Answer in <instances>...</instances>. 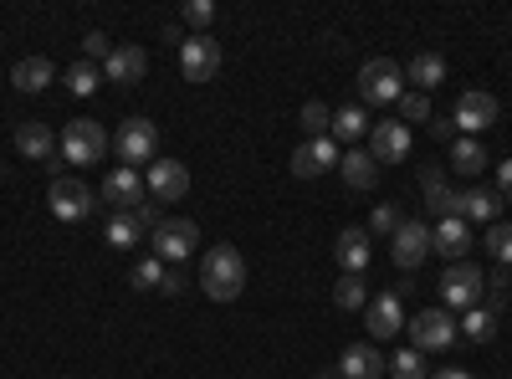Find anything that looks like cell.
<instances>
[{
	"instance_id": "1",
	"label": "cell",
	"mask_w": 512,
	"mask_h": 379,
	"mask_svg": "<svg viewBox=\"0 0 512 379\" xmlns=\"http://www.w3.org/2000/svg\"><path fill=\"white\" fill-rule=\"evenodd\" d=\"M200 287L210 303H236L246 292V257L236 246H210L200 262Z\"/></svg>"
},
{
	"instance_id": "2",
	"label": "cell",
	"mask_w": 512,
	"mask_h": 379,
	"mask_svg": "<svg viewBox=\"0 0 512 379\" xmlns=\"http://www.w3.org/2000/svg\"><path fill=\"white\" fill-rule=\"evenodd\" d=\"M400 82H405V67L390 62V57H369L359 67V103L364 108H379V103H400Z\"/></svg>"
},
{
	"instance_id": "3",
	"label": "cell",
	"mask_w": 512,
	"mask_h": 379,
	"mask_svg": "<svg viewBox=\"0 0 512 379\" xmlns=\"http://www.w3.org/2000/svg\"><path fill=\"white\" fill-rule=\"evenodd\" d=\"M405 328H410V349H420V354L451 349V344L461 339V323H456V313H446V308H420Z\"/></svg>"
},
{
	"instance_id": "4",
	"label": "cell",
	"mask_w": 512,
	"mask_h": 379,
	"mask_svg": "<svg viewBox=\"0 0 512 379\" xmlns=\"http://www.w3.org/2000/svg\"><path fill=\"white\" fill-rule=\"evenodd\" d=\"M154 241V257L169 267V262H185V257H195V246H200V226L195 221H185V216H164V226L149 236Z\"/></svg>"
},
{
	"instance_id": "5",
	"label": "cell",
	"mask_w": 512,
	"mask_h": 379,
	"mask_svg": "<svg viewBox=\"0 0 512 379\" xmlns=\"http://www.w3.org/2000/svg\"><path fill=\"white\" fill-rule=\"evenodd\" d=\"M47 205H52L57 221H88L93 216V185L77 180V175H52Z\"/></svg>"
},
{
	"instance_id": "6",
	"label": "cell",
	"mask_w": 512,
	"mask_h": 379,
	"mask_svg": "<svg viewBox=\"0 0 512 379\" xmlns=\"http://www.w3.org/2000/svg\"><path fill=\"white\" fill-rule=\"evenodd\" d=\"M62 154H67V164H98V159L108 154L103 123H93V118H72L67 129H62Z\"/></svg>"
},
{
	"instance_id": "7",
	"label": "cell",
	"mask_w": 512,
	"mask_h": 379,
	"mask_svg": "<svg viewBox=\"0 0 512 379\" xmlns=\"http://www.w3.org/2000/svg\"><path fill=\"white\" fill-rule=\"evenodd\" d=\"M113 149H118V159L128 164V170H134V164H149L154 149H159V129L149 118H123L118 134H113Z\"/></svg>"
},
{
	"instance_id": "8",
	"label": "cell",
	"mask_w": 512,
	"mask_h": 379,
	"mask_svg": "<svg viewBox=\"0 0 512 379\" xmlns=\"http://www.w3.org/2000/svg\"><path fill=\"white\" fill-rule=\"evenodd\" d=\"M180 72H185V82H210V77L221 72V41L205 36V31L185 36V47H180Z\"/></svg>"
},
{
	"instance_id": "9",
	"label": "cell",
	"mask_w": 512,
	"mask_h": 379,
	"mask_svg": "<svg viewBox=\"0 0 512 379\" xmlns=\"http://www.w3.org/2000/svg\"><path fill=\"white\" fill-rule=\"evenodd\" d=\"M477 298H482V272H477L472 262H451L446 277H441V303H446V313L477 308Z\"/></svg>"
},
{
	"instance_id": "10",
	"label": "cell",
	"mask_w": 512,
	"mask_h": 379,
	"mask_svg": "<svg viewBox=\"0 0 512 379\" xmlns=\"http://www.w3.org/2000/svg\"><path fill=\"white\" fill-rule=\"evenodd\" d=\"M144 185H149V195H154L159 205H175V200L190 195V170H185L180 159H154L149 175H144Z\"/></svg>"
},
{
	"instance_id": "11",
	"label": "cell",
	"mask_w": 512,
	"mask_h": 379,
	"mask_svg": "<svg viewBox=\"0 0 512 379\" xmlns=\"http://www.w3.org/2000/svg\"><path fill=\"white\" fill-rule=\"evenodd\" d=\"M451 123H456V134H466V139L492 129L497 123V98L492 93H461L456 108H451Z\"/></svg>"
},
{
	"instance_id": "12",
	"label": "cell",
	"mask_w": 512,
	"mask_h": 379,
	"mask_svg": "<svg viewBox=\"0 0 512 379\" xmlns=\"http://www.w3.org/2000/svg\"><path fill=\"white\" fill-rule=\"evenodd\" d=\"M328 170H338V144L333 139H303L297 144V154H292V175L297 180H318Z\"/></svg>"
},
{
	"instance_id": "13",
	"label": "cell",
	"mask_w": 512,
	"mask_h": 379,
	"mask_svg": "<svg viewBox=\"0 0 512 379\" xmlns=\"http://www.w3.org/2000/svg\"><path fill=\"white\" fill-rule=\"evenodd\" d=\"M364 323H369V339H374V344L395 339V333L405 328V313H400L395 292H379V298H369V303H364Z\"/></svg>"
},
{
	"instance_id": "14",
	"label": "cell",
	"mask_w": 512,
	"mask_h": 379,
	"mask_svg": "<svg viewBox=\"0 0 512 379\" xmlns=\"http://www.w3.org/2000/svg\"><path fill=\"white\" fill-rule=\"evenodd\" d=\"M144 175L139 170H128V164H118V170H108L103 175V200L113 205V210H134V205H144Z\"/></svg>"
},
{
	"instance_id": "15",
	"label": "cell",
	"mask_w": 512,
	"mask_h": 379,
	"mask_svg": "<svg viewBox=\"0 0 512 379\" xmlns=\"http://www.w3.org/2000/svg\"><path fill=\"white\" fill-rule=\"evenodd\" d=\"M16 149H21V159H31V164H52L57 149H62V139L52 134V123L31 118V123H21V129H16Z\"/></svg>"
},
{
	"instance_id": "16",
	"label": "cell",
	"mask_w": 512,
	"mask_h": 379,
	"mask_svg": "<svg viewBox=\"0 0 512 379\" xmlns=\"http://www.w3.org/2000/svg\"><path fill=\"white\" fill-rule=\"evenodd\" d=\"M369 154H374L379 164H400V159H410V129H405L400 118L374 123V129H369Z\"/></svg>"
},
{
	"instance_id": "17",
	"label": "cell",
	"mask_w": 512,
	"mask_h": 379,
	"mask_svg": "<svg viewBox=\"0 0 512 379\" xmlns=\"http://www.w3.org/2000/svg\"><path fill=\"white\" fill-rule=\"evenodd\" d=\"M425 251H431V226H425V221H405V226L395 231V246H390L395 267L415 272V267L425 262Z\"/></svg>"
},
{
	"instance_id": "18",
	"label": "cell",
	"mask_w": 512,
	"mask_h": 379,
	"mask_svg": "<svg viewBox=\"0 0 512 379\" xmlns=\"http://www.w3.org/2000/svg\"><path fill=\"white\" fill-rule=\"evenodd\" d=\"M420 195H425V205H431L441 221H446V216H461V190L446 185L441 164H425V170H420Z\"/></svg>"
},
{
	"instance_id": "19",
	"label": "cell",
	"mask_w": 512,
	"mask_h": 379,
	"mask_svg": "<svg viewBox=\"0 0 512 379\" xmlns=\"http://www.w3.org/2000/svg\"><path fill=\"white\" fill-rule=\"evenodd\" d=\"M338 374H344V379H384V374H390V359L379 354V344H349Z\"/></svg>"
},
{
	"instance_id": "20",
	"label": "cell",
	"mask_w": 512,
	"mask_h": 379,
	"mask_svg": "<svg viewBox=\"0 0 512 379\" xmlns=\"http://www.w3.org/2000/svg\"><path fill=\"white\" fill-rule=\"evenodd\" d=\"M149 72V57H144V47H113L108 52V62H103V77L108 82H118V88H134V82Z\"/></svg>"
},
{
	"instance_id": "21",
	"label": "cell",
	"mask_w": 512,
	"mask_h": 379,
	"mask_svg": "<svg viewBox=\"0 0 512 379\" xmlns=\"http://www.w3.org/2000/svg\"><path fill=\"white\" fill-rule=\"evenodd\" d=\"M431 251H441L446 262H466V251H472V226H466L461 216H446L431 231Z\"/></svg>"
},
{
	"instance_id": "22",
	"label": "cell",
	"mask_w": 512,
	"mask_h": 379,
	"mask_svg": "<svg viewBox=\"0 0 512 379\" xmlns=\"http://www.w3.org/2000/svg\"><path fill=\"white\" fill-rule=\"evenodd\" d=\"M333 257L344 272H364L369 257H374V246H369V231L364 226H349V231H338V246H333Z\"/></svg>"
},
{
	"instance_id": "23",
	"label": "cell",
	"mask_w": 512,
	"mask_h": 379,
	"mask_svg": "<svg viewBox=\"0 0 512 379\" xmlns=\"http://www.w3.org/2000/svg\"><path fill=\"white\" fill-rule=\"evenodd\" d=\"M338 175H344L349 190H374L379 180V159L369 149H349V154H338Z\"/></svg>"
},
{
	"instance_id": "24",
	"label": "cell",
	"mask_w": 512,
	"mask_h": 379,
	"mask_svg": "<svg viewBox=\"0 0 512 379\" xmlns=\"http://www.w3.org/2000/svg\"><path fill=\"white\" fill-rule=\"evenodd\" d=\"M11 82L21 93H41V88H52V82H57V67H52V57H21L11 67Z\"/></svg>"
},
{
	"instance_id": "25",
	"label": "cell",
	"mask_w": 512,
	"mask_h": 379,
	"mask_svg": "<svg viewBox=\"0 0 512 379\" xmlns=\"http://www.w3.org/2000/svg\"><path fill=\"white\" fill-rule=\"evenodd\" d=\"M497 205H502V195L492 190V185H472V190H461V221L472 226V221H497Z\"/></svg>"
},
{
	"instance_id": "26",
	"label": "cell",
	"mask_w": 512,
	"mask_h": 379,
	"mask_svg": "<svg viewBox=\"0 0 512 379\" xmlns=\"http://www.w3.org/2000/svg\"><path fill=\"white\" fill-rule=\"evenodd\" d=\"M405 77L415 82V93L431 98L436 82H446V57H441V52H415V57H410V67H405Z\"/></svg>"
},
{
	"instance_id": "27",
	"label": "cell",
	"mask_w": 512,
	"mask_h": 379,
	"mask_svg": "<svg viewBox=\"0 0 512 379\" xmlns=\"http://www.w3.org/2000/svg\"><path fill=\"white\" fill-rule=\"evenodd\" d=\"M369 129H374V123H369V108H364V103H344V108H333V134L344 139V144H359Z\"/></svg>"
},
{
	"instance_id": "28",
	"label": "cell",
	"mask_w": 512,
	"mask_h": 379,
	"mask_svg": "<svg viewBox=\"0 0 512 379\" xmlns=\"http://www.w3.org/2000/svg\"><path fill=\"white\" fill-rule=\"evenodd\" d=\"M497 313L492 308H466V318H461V339H472V344H492L497 339Z\"/></svg>"
},
{
	"instance_id": "29",
	"label": "cell",
	"mask_w": 512,
	"mask_h": 379,
	"mask_svg": "<svg viewBox=\"0 0 512 379\" xmlns=\"http://www.w3.org/2000/svg\"><path fill=\"white\" fill-rule=\"evenodd\" d=\"M451 164H456L461 175H482V170H487V149H482L477 139L456 134V144H451Z\"/></svg>"
},
{
	"instance_id": "30",
	"label": "cell",
	"mask_w": 512,
	"mask_h": 379,
	"mask_svg": "<svg viewBox=\"0 0 512 379\" xmlns=\"http://www.w3.org/2000/svg\"><path fill=\"white\" fill-rule=\"evenodd\" d=\"M333 303L344 308V313L364 308V303H369V282H364V272H344V277H338V287H333Z\"/></svg>"
},
{
	"instance_id": "31",
	"label": "cell",
	"mask_w": 512,
	"mask_h": 379,
	"mask_svg": "<svg viewBox=\"0 0 512 379\" xmlns=\"http://www.w3.org/2000/svg\"><path fill=\"white\" fill-rule=\"evenodd\" d=\"M297 123L308 129V139H328V129H333V108L328 103H303V113H297Z\"/></svg>"
},
{
	"instance_id": "32",
	"label": "cell",
	"mask_w": 512,
	"mask_h": 379,
	"mask_svg": "<svg viewBox=\"0 0 512 379\" xmlns=\"http://www.w3.org/2000/svg\"><path fill=\"white\" fill-rule=\"evenodd\" d=\"M67 88H72L77 98H93V93L103 88V72H98L93 62H77V67H67Z\"/></svg>"
},
{
	"instance_id": "33",
	"label": "cell",
	"mask_w": 512,
	"mask_h": 379,
	"mask_svg": "<svg viewBox=\"0 0 512 379\" xmlns=\"http://www.w3.org/2000/svg\"><path fill=\"white\" fill-rule=\"evenodd\" d=\"M103 236H108V246H139V226H134V216H128V210H113L108 226H103Z\"/></svg>"
},
{
	"instance_id": "34",
	"label": "cell",
	"mask_w": 512,
	"mask_h": 379,
	"mask_svg": "<svg viewBox=\"0 0 512 379\" xmlns=\"http://www.w3.org/2000/svg\"><path fill=\"white\" fill-rule=\"evenodd\" d=\"M400 226H405V210H400L395 200L374 205V216H369V236H395Z\"/></svg>"
},
{
	"instance_id": "35",
	"label": "cell",
	"mask_w": 512,
	"mask_h": 379,
	"mask_svg": "<svg viewBox=\"0 0 512 379\" xmlns=\"http://www.w3.org/2000/svg\"><path fill=\"white\" fill-rule=\"evenodd\" d=\"M395 108H400V123H405V129H410V123H431V98L415 93V88H405Z\"/></svg>"
},
{
	"instance_id": "36",
	"label": "cell",
	"mask_w": 512,
	"mask_h": 379,
	"mask_svg": "<svg viewBox=\"0 0 512 379\" xmlns=\"http://www.w3.org/2000/svg\"><path fill=\"white\" fill-rule=\"evenodd\" d=\"M487 251L497 257V267H512V221H492L487 226Z\"/></svg>"
},
{
	"instance_id": "37",
	"label": "cell",
	"mask_w": 512,
	"mask_h": 379,
	"mask_svg": "<svg viewBox=\"0 0 512 379\" xmlns=\"http://www.w3.org/2000/svg\"><path fill=\"white\" fill-rule=\"evenodd\" d=\"M164 272H169V267H164L159 257H139V262H134V272H128V282H134V287H144V292H149V287L159 292Z\"/></svg>"
},
{
	"instance_id": "38",
	"label": "cell",
	"mask_w": 512,
	"mask_h": 379,
	"mask_svg": "<svg viewBox=\"0 0 512 379\" xmlns=\"http://www.w3.org/2000/svg\"><path fill=\"white\" fill-rule=\"evenodd\" d=\"M390 374H395V379H425V354H420V349H400V354L390 359Z\"/></svg>"
},
{
	"instance_id": "39",
	"label": "cell",
	"mask_w": 512,
	"mask_h": 379,
	"mask_svg": "<svg viewBox=\"0 0 512 379\" xmlns=\"http://www.w3.org/2000/svg\"><path fill=\"white\" fill-rule=\"evenodd\" d=\"M507 287H512V282L502 277V267H497L492 277H482V298H487V308H492L497 318H502V308H507Z\"/></svg>"
},
{
	"instance_id": "40",
	"label": "cell",
	"mask_w": 512,
	"mask_h": 379,
	"mask_svg": "<svg viewBox=\"0 0 512 379\" xmlns=\"http://www.w3.org/2000/svg\"><path fill=\"white\" fill-rule=\"evenodd\" d=\"M128 216H134L139 236H154V231L164 226V210H159V205H149V200H144V205H134V210H128Z\"/></svg>"
},
{
	"instance_id": "41",
	"label": "cell",
	"mask_w": 512,
	"mask_h": 379,
	"mask_svg": "<svg viewBox=\"0 0 512 379\" xmlns=\"http://www.w3.org/2000/svg\"><path fill=\"white\" fill-rule=\"evenodd\" d=\"M108 36L103 31H88V36H82V62H108Z\"/></svg>"
},
{
	"instance_id": "42",
	"label": "cell",
	"mask_w": 512,
	"mask_h": 379,
	"mask_svg": "<svg viewBox=\"0 0 512 379\" xmlns=\"http://www.w3.org/2000/svg\"><path fill=\"white\" fill-rule=\"evenodd\" d=\"M185 21H190V26H210V21H216V6H210V0H190Z\"/></svg>"
},
{
	"instance_id": "43",
	"label": "cell",
	"mask_w": 512,
	"mask_h": 379,
	"mask_svg": "<svg viewBox=\"0 0 512 379\" xmlns=\"http://www.w3.org/2000/svg\"><path fill=\"white\" fill-rule=\"evenodd\" d=\"M159 292H164V298H180V292H185V272H180V267H175V272H164Z\"/></svg>"
},
{
	"instance_id": "44",
	"label": "cell",
	"mask_w": 512,
	"mask_h": 379,
	"mask_svg": "<svg viewBox=\"0 0 512 379\" xmlns=\"http://www.w3.org/2000/svg\"><path fill=\"white\" fill-rule=\"evenodd\" d=\"M431 139H441V144H456V123H451V118H431Z\"/></svg>"
},
{
	"instance_id": "45",
	"label": "cell",
	"mask_w": 512,
	"mask_h": 379,
	"mask_svg": "<svg viewBox=\"0 0 512 379\" xmlns=\"http://www.w3.org/2000/svg\"><path fill=\"white\" fill-rule=\"evenodd\" d=\"M492 190L512 200V159H502V164H497V185H492Z\"/></svg>"
},
{
	"instance_id": "46",
	"label": "cell",
	"mask_w": 512,
	"mask_h": 379,
	"mask_svg": "<svg viewBox=\"0 0 512 379\" xmlns=\"http://www.w3.org/2000/svg\"><path fill=\"white\" fill-rule=\"evenodd\" d=\"M431 379H472V374H466V369H436Z\"/></svg>"
},
{
	"instance_id": "47",
	"label": "cell",
	"mask_w": 512,
	"mask_h": 379,
	"mask_svg": "<svg viewBox=\"0 0 512 379\" xmlns=\"http://www.w3.org/2000/svg\"><path fill=\"white\" fill-rule=\"evenodd\" d=\"M318 379H338V369H318Z\"/></svg>"
}]
</instances>
